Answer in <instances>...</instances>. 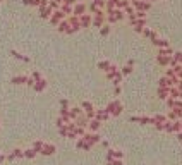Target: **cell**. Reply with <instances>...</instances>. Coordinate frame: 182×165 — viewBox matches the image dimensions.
Listing matches in <instances>:
<instances>
[{
  "label": "cell",
  "mask_w": 182,
  "mask_h": 165,
  "mask_svg": "<svg viewBox=\"0 0 182 165\" xmlns=\"http://www.w3.org/2000/svg\"><path fill=\"white\" fill-rule=\"evenodd\" d=\"M177 138H179V141H182V131H181V132H177Z\"/></svg>",
  "instance_id": "91938a15"
},
{
  "label": "cell",
  "mask_w": 182,
  "mask_h": 165,
  "mask_svg": "<svg viewBox=\"0 0 182 165\" xmlns=\"http://www.w3.org/2000/svg\"><path fill=\"white\" fill-rule=\"evenodd\" d=\"M72 122H74L77 127H84V129H86V127H88V124H90V119L83 114V115H79L76 120H72Z\"/></svg>",
  "instance_id": "30bf717a"
},
{
  "label": "cell",
  "mask_w": 182,
  "mask_h": 165,
  "mask_svg": "<svg viewBox=\"0 0 182 165\" xmlns=\"http://www.w3.org/2000/svg\"><path fill=\"white\" fill-rule=\"evenodd\" d=\"M83 139L86 141L88 145H91V146H93L95 143H100V136L96 134V132H86V134L83 136Z\"/></svg>",
  "instance_id": "5b68a950"
},
{
  "label": "cell",
  "mask_w": 182,
  "mask_h": 165,
  "mask_svg": "<svg viewBox=\"0 0 182 165\" xmlns=\"http://www.w3.org/2000/svg\"><path fill=\"white\" fill-rule=\"evenodd\" d=\"M58 10H60V12H62L64 16H66V14H72V7H71V5H66V4H62Z\"/></svg>",
  "instance_id": "f546056e"
},
{
  "label": "cell",
  "mask_w": 182,
  "mask_h": 165,
  "mask_svg": "<svg viewBox=\"0 0 182 165\" xmlns=\"http://www.w3.org/2000/svg\"><path fill=\"white\" fill-rule=\"evenodd\" d=\"M91 4H93V5H95L96 9H101V10L105 9V0H93Z\"/></svg>",
  "instance_id": "1f68e13d"
},
{
  "label": "cell",
  "mask_w": 182,
  "mask_h": 165,
  "mask_svg": "<svg viewBox=\"0 0 182 165\" xmlns=\"http://www.w3.org/2000/svg\"><path fill=\"white\" fill-rule=\"evenodd\" d=\"M12 155H14V158H23L24 157V151H23V150H14V151H12Z\"/></svg>",
  "instance_id": "ab89813d"
},
{
  "label": "cell",
  "mask_w": 182,
  "mask_h": 165,
  "mask_svg": "<svg viewBox=\"0 0 182 165\" xmlns=\"http://www.w3.org/2000/svg\"><path fill=\"white\" fill-rule=\"evenodd\" d=\"M110 66H112V64H110L108 60H103V62H100V64H98V69H101V71H105V72H108V69H110Z\"/></svg>",
  "instance_id": "4dcf8cb0"
},
{
  "label": "cell",
  "mask_w": 182,
  "mask_h": 165,
  "mask_svg": "<svg viewBox=\"0 0 182 165\" xmlns=\"http://www.w3.org/2000/svg\"><path fill=\"white\" fill-rule=\"evenodd\" d=\"M143 34H144V38H151V40L158 38L157 33H155V31H151V29H148V28H146V29H143Z\"/></svg>",
  "instance_id": "d4e9b609"
},
{
  "label": "cell",
  "mask_w": 182,
  "mask_h": 165,
  "mask_svg": "<svg viewBox=\"0 0 182 165\" xmlns=\"http://www.w3.org/2000/svg\"><path fill=\"white\" fill-rule=\"evenodd\" d=\"M28 86H34V79L33 77H28V82H26Z\"/></svg>",
  "instance_id": "816d5d0a"
},
{
  "label": "cell",
  "mask_w": 182,
  "mask_h": 165,
  "mask_svg": "<svg viewBox=\"0 0 182 165\" xmlns=\"http://www.w3.org/2000/svg\"><path fill=\"white\" fill-rule=\"evenodd\" d=\"M67 23H69V26H71L74 31L81 29V24H79V17H77V16H69V17H67Z\"/></svg>",
  "instance_id": "ba28073f"
},
{
  "label": "cell",
  "mask_w": 182,
  "mask_h": 165,
  "mask_svg": "<svg viewBox=\"0 0 182 165\" xmlns=\"http://www.w3.org/2000/svg\"><path fill=\"white\" fill-rule=\"evenodd\" d=\"M12 82L14 84H26L28 82V76H16V77H12Z\"/></svg>",
  "instance_id": "7402d4cb"
},
{
  "label": "cell",
  "mask_w": 182,
  "mask_h": 165,
  "mask_svg": "<svg viewBox=\"0 0 182 165\" xmlns=\"http://www.w3.org/2000/svg\"><path fill=\"white\" fill-rule=\"evenodd\" d=\"M172 129H174V132H181V120H174L172 122Z\"/></svg>",
  "instance_id": "f35d334b"
},
{
  "label": "cell",
  "mask_w": 182,
  "mask_h": 165,
  "mask_svg": "<svg viewBox=\"0 0 182 165\" xmlns=\"http://www.w3.org/2000/svg\"><path fill=\"white\" fill-rule=\"evenodd\" d=\"M58 132H60V136H64V138H67V127L66 126H62V127H58Z\"/></svg>",
  "instance_id": "7bdbcfd3"
},
{
  "label": "cell",
  "mask_w": 182,
  "mask_h": 165,
  "mask_svg": "<svg viewBox=\"0 0 182 165\" xmlns=\"http://www.w3.org/2000/svg\"><path fill=\"white\" fill-rule=\"evenodd\" d=\"M108 33H110V26H108V24H103V26H101V34L105 36V34H108Z\"/></svg>",
  "instance_id": "ee69618b"
},
{
  "label": "cell",
  "mask_w": 182,
  "mask_h": 165,
  "mask_svg": "<svg viewBox=\"0 0 182 165\" xmlns=\"http://www.w3.org/2000/svg\"><path fill=\"white\" fill-rule=\"evenodd\" d=\"M124 14H127V17H131V16H134V14H136V10H134L132 5H127V7L124 9Z\"/></svg>",
  "instance_id": "836d02e7"
},
{
  "label": "cell",
  "mask_w": 182,
  "mask_h": 165,
  "mask_svg": "<svg viewBox=\"0 0 182 165\" xmlns=\"http://www.w3.org/2000/svg\"><path fill=\"white\" fill-rule=\"evenodd\" d=\"M43 146H45V143H43V141H34V143H33V150L36 151V153H41Z\"/></svg>",
  "instance_id": "484cf974"
},
{
  "label": "cell",
  "mask_w": 182,
  "mask_h": 165,
  "mask_svg": "<svg viewBox=\"0 0 182 165\" xmlns=\"http://www.w3.org/2000/svg\"><path fill=\"white\" fill-rule=\"evenodd\" d=\"M79 115H83V110L79 107H72V108H69V117H71V120H76Z\"/></svg>",
  "instance_id": "7c38bea8"
},
{
  "label": "cell",
  "mask_w": 182,
  "mask_h": 165,
  "mask_svg": "<svg viewBox=\"0 0 182 165\" xmlns=\"http://www.w3.org/2000/svg\"><path fill=\"white\" fill-rule=\"evenodd\" d=\"M131 72H132V67H129V66H125L124 69L120 71V74L122 76H127V74H131Z\"/></svg>",
  "instance_id": "b9f144b4"
},
{
  "label": "cell",
  "mask_w": 182,
  "mask_h": 165,
  "mask_svg": "<svg viewBox=\"0 0 182 165\" xmlns=\"http://www.w3.org/2000/svg\"><path fill=\"white\" fill-rule=\"evenodd\" d=\"M41 153L43 155H52V153H55V146L53 145H45L41 150Z\"/></svg>",
  "instance_id": "603a6c76"
},
{
  "label": "cell",
  "mask_w": 182,
  "mask_h": 165,
  "mask_svg": "<svg viewBox=\"0 0 182 165\" xmlns=\"http://www.w3.org/2000/svg\"><path fill=\"white\" fill-rule=\"evenodd\" d=\"M165 117H167V120H170V122H174V120H181V119H182V108H172Z\"/></svg>",
  "instance_id": "277c9868"
},
{
  "label": "cell",
  "mask_w": 182,
  "mask_h": 165,
  "mask_svg": "<svg viewBox=\"0 0 182 165\" xmlns=\"http://www.w3.org/2000/svg\"><path fill=\"white\" fill-rule=\"evenodd\" d=\"M127 5H131V2H129V0H115V9H120V10H124Z\"/></svg>",
  "instance_id": "d6986e66"
},
{
  "label": "cell",
  "mask_w": 182,
  "mask_h": 165,
  "mask_svg": "<svg viewBox=\"0 0 182 165\" xmlns=\"http://www.w3.org/2000/svg\"><path fill=\"white\" fill-rule=\"evenodd\" d=\"M62 4H66V5H71V7H74L77 2H76V0H62Z\"/></svg>",
  "instance_id": "7dc6e473"
},
{
  "label": "cell",
  "mask_w": 182,
  "mask_h": 165,
  "mask_svg": "<svg viewBox=\"0 0 182 165\" xmlns=\"http://www.w3.org/2000/svg\"><path fill=\"white\" fill-rule=\"evenodd\" d=\"M175 88H177L179 91H182V79H179V82L175 84Z\"/></svg>",
  "instance_id": "f5cc1de1"
},
{
  "label": "cell",
  "mask_w": 182,
  "mask_h": 165,
  "mask_svg": "<svg viewBox=\"0 0 182 165\" xmlns=\"http://www.w3.org/2000/svg\"><path fill=\"white\" fill-rule=\"evenodd\" d=\"M24 157L26 158H34V157H36V151H34L33 148H31V150H26V151H24Z\"/></svg>",
  "instance_id": "74e56055"
},
{
  "label": "cell",
  "mask_w": 182,
  "mask_h": 165,
  "mask_svg": "<svg viewBox=\"0 0 182 165\" xmlns=\"http://www.w3.org/2000/svg\"><path fill=\"white\" fill-rule=\"evenodd\" d=\"M52 14H53V10L50 7H40V16H41L43 19H50Z\"/></svg>",
  "instance_id": "9a60e30c"
},
{
  "label": "cell",
  "mask_w": 182,
  "mask_h": 165,
  "mask_svg": "<svg viewBox=\"0 0 182 165\" xmlns=\"http://www.w3.org/2000/svg\"><path fill=\"white\" fill-rule=\"evenodd\" d=\"M57 126H58V127H62V126H66V124H64V120H62L60 117H58V120H57Z\"/></svg>",
  "instance_id": "db71d44e"
},
{
  "label": "cell",
  "mask_w": 182,
  "mask_h": 165,
  "mask_svg": "<svg viewBox=\"0 0 182 165\" xmlns=\"http://www.w3.org/2000/svg\"><path fill=\"white\" fill-rule=\"evenodd\" d=\"M143 29H144V28H138V26L134 28V31H136V33H143Z\"/></svg>",
  "instance_id": "9f6ffc18"
},
{
  "label": "cell",
  "mask_w": 182,
  "mask_h": 165,
  "mask_svg": "<svg viewBox=\"0 0 182 165\" xmlns=\"http://www.w3.org/2000/svg\"><path fill=\"white\" fill-rule=\"evenodd\" d=\"M153 120H155V124H165L167 117L162 115V114H157V115H153Z\"/></svg>",
  "instance_id": "83f0119b"
},
{
  "label": "cell",
  "mask_w": 182,
  "mask_h": 165,
  "mask_svg": "<svg viewBox=\"0 0 182 165\" xmlns=\"http://www.w3.org/2000/svg\"><path fill=\"white\" fill-rule=\"evenodd\" d=\"M86 5L84 4H76L74 7H72V16H77V17H81L83 14H86Z\"/></svg>",
  "instance_id": "52a82bcc"
},
{
  "label": "cell",
  "mask_w": 182,
  "mask_h": 165,
  "mask_svg": "<svg viewBox=\"0 0 182 165\" xmlns=\"http://www.w3.org/2000/svg\"><path fill=\"white\" fill-rule=\"evenodd\" d=\"M158 55H162V57H172L174 55V50L170 48H160V52H158Z\"/></svg>",
  "instance_id": "44dd1931"
},
{
  "label": "cell",
  "mask_w": 182,
  "mask_h": 165,
  "mask_svg": "<svg viewBox=\"0 0 182 165\" xmlns=\"http://www.w3.org/2000/svg\"><path fill=\"white\" fill-rule=\"evenodd\" d=\"M146 17V12H136V19H144Z\"/></svg>",
  "instance_id": "c3c4849f"
},
{
  "label": "cell",
  "mask_w": 182,
  "mask_h": 165,
  "mask_svg": "<svg viewBox=\"0 0 182 165\" xmlns=\"http://www.w3.org/2000/svg\"><path fill=\"white\" fill-rule=\"evenodd\" d=\"M179 100H182V91H179Z\"/></svg>",
  "instance_id": "6125c7cd"
},
{
  "label": "cell",
  "mask_w": 182,
  "mask_h": 165,
  "mask_svg": "<svg viewBox=\"0 0 182 165\" xmlns=\"http://www.w3.org/2000/svg\"><path fill=\"white\" fill-rule=\"evenodd\" d=\"M157 62L160 66H168V64H170V57H162V55H158Z\"/></svg>",
  "instance_id": "4316f807"
},
{
  "label": "cell",
  "mask_w": 182,
  "mask_h": 165,
  "mask_svg": "<svg viewBox=\"0 0 182 165\" xmlns=\"http://www.w3.org/2000/svg\"><path fill=\"white\" fill-rule=\"evenodd\" d=\"M139 122L141 124H155V120H153V117H139Z\"/></svg>",
  "instance_id": "e575fe53"
},
{
  "label": "cell",
  "mask_w": 182,
  "mask_h": 165,
  "mask_svg": "<svg viewBox=\"0 0 182 165\" xmlns=\"http://www.w3.org/2000/svg\"><path fill=\"white\" fill-rule=\"evenodd\" d=\"M143 2H148V4H151V2H153V0H143Z\"/></svg>",
  "instance_id": "be15d7a7"
},
{
  "label": "cell",
  "mask_w": 182,
  "mask_h": 165,
  "mask_svg": "<svg viewBox=\"0 0 182 165\" xmlns=\"http://www.w3.org/2000/svg\"><path fill=\"white\" fill-rule=\"evenodd\" d=\"M4 160H5V157H4V155H0V164H2Z\"/></svg>",
  "instance_id": "94428289"
},
{
  "label": "cell",
  "mask_w": 182,
  "mask_h": 165,
  "mask_svg": "<svg viewBox=\"0 0 182 165\" xmlns=\"http://www.w3.org/2000/svg\"><path fill=\"white\" fill-rule=\"evenodd\" d=\"M60 105H62V108H69V101H67V100H62Z\"/></svg>",
  "instance_id": "f907efd6"
},
{
  "label": "cell",
  "mask_w": 182,
  "mask_h": 165,
  "mask_svg": "<svg viewBox=\"0 0 182 165\" xmlns=\"http://www.w3.org/2000/svg\"><path fill=\"white\" fill-rule=\"evenodd\" d=\"M55 2H58V4H62V0H55Z\"/></svg>",
  "instance_id": "e7e4bbea"
},
{
  "label": "cell",
  "mask_w": 182,
  "mask_h": 165,
  "mask_svg": "<svg viewBox=\"0 0 182 165\" xmlns=\"http://www.w3.org/2000/svg\"><path fill=\"white\" fill-rule=\"evenodd\" d=\"M105 17H107V14H105V16H93L91 24L95 26V28H101V26H103V23H105Z\"/></svg>",
  "instance_id": "4fadbf2b"
},
{
  "label": "cell",
  "mask_w": 182,
  "mask_h": 165,
  "mask_svg": "<svg viewBox=\"0 0 182 165\" xmlns=\"http://www.w3.org/2000/svg\"><path fill=\"white\" fill-rule=\"evenodd\" d=\"M105 110H107L110 115H120V114H122V103H120L119 100H114V101H110L107 105Z\"/></svg>",
  "instance_id": "6da1fadb"
},
{
  "label": "cell",
  "mask_w": 182,
  "mask_h": 165,
  "mask_svg": "<svg viewBox=\"0 0 182 165\" xmlns=\"http://www.w3.org/2000/svg\"><path fill=\"white\" fill-rule=\"evenodd\" d=\"M115 95H120V86H115Z\"/></svg>",
  "instance_id": "680465c9"
},
{
  "label": "cell",
  "mask_w": 182,
  "mask_h": 165,
  "mask_svg": "<svg viewBox=\"0 0 182 165\" xmlns=\"http://www.w3.org/2000/svg\"><path fill=\"white\" fill-rule=\"evenodd\" d=\"M64 19H66V16H64L60 10H53V14H52V17H50V23H52L53 26H58V23L64 21Z\"/></svg>",
  "instance_id": "8992f818"
},
{
  "label": "cell",
  "mask_w": 182,
  "mask_h": 165,
  "mask_svg": "<svg viewBox=\"0 0 182 165\" xmlns=\"http://www.w3.org/2000/svg\"><path fill=\"white\" fill-rule=\"evenodd\" d=\"M167 107L168 108H182V100H167Z\"/></svg>",
  "instance_id": "5bb4252c"
},
{
  "label": "cell",
  "mask_w": 182,
  "mask_h": 165,
  "mask_svg": "<svg viewBox=\"0 0 182 165\" xmlns=\"http://www.w3.org/2000/svg\"><path fill=\"white\" fill-rule=\"evenodd\" d=\"M31 77L34 79V82H36V81H40V79H43V77H41V74H40V72H36V71L33 72V76H31Z\"/></svg>",
  "instance_id": "bcb514c9"
},
{
  "label": "cell",
  "mask_w": 182,
  "mask_h": 165,
  "mask_svg": "<svg viewBox=\"0 0 182 165\" xmlns=\"http://www.w3.org/2000/svg\"><path fill=\"white\" fill-rule=\"evenodd\" d=\"M91 21H93V16H91V14H83V16L79 17V24H81V28H90Z\"/></svg>",
  "instance_id": "9c48e42d"
},
{
  "label": "cell",
  "mask_w": 182,
  "mask_h": 165,
  "mask_svg": "<svg viewBox=\"0 0 182 165\" xmlns=\"http://www.w3.org/2000/svg\"><path fill=\"white\" fill-rule=\"evenodd\" d=\"M181 66H182V58H181Z\"/></svg>",
  "instance_id": "003e7915"
},
{
  "label": "cell",
  "mask_w": 182,
  "mask_h": 165,
  "mask_svg": "<svg viewBox=\"0 0 182 165\" xmlns=\"http://www.w3.org/2000/svg\"><path fill=\"white\" fill-rule=\"evenodd\" d=\"M151 41H153V45H155V47H158V48H168V41H167V40L155 38V40H151Z\"/></svg>",
  "instance_id": "e0dca14e"
},
{
  "label": "cell",
  "mask_w": 182,
  "mask_h": 165,
  "mask_svg": "<svg viewBox=\"0 0 182 165\" xmlns=\"http://www.w3.org/2000/svg\"><path fill=\"white\" fill-rule=\"evenodd\" d=\"M132 7L136 12H146V10H149V7H151V4H148V2H143V0H132Z\"/></svg>",
  "instance_id": "3957f363"
},
{
  "label": "cell",
  "mask_w": 182,
  "mask_h": 165,
  "mask_svg": "<svg viewBox=\"0 0 182 165\" xmlns=\"http://www.w3.org/2000/svg\"><path fill=\"white\" fill-rule=\"evenodd\" d=\"M100 126H101V122H100V120H96V119H91L90 124H88V127H90L91 132H96L100 129Z\"/></svg>",
  "instance_id": "2e32d148"
},
{
  "label": "cell",
  "mask_w": 182,
  "mask_h": 165,
  "mask_svg": "<svg viewBox=\"0 0 182 165\" xmlns=\"http://www.w3.org/2000/svg\"><path fill=\"white\" fill-rule=\"evenodd\" d=\"M144 24H146V21H144V19H136V21L132 23L134 28H136V26H138V28H144Z\"/></svg>",
  "instance_id": "d590c367"
},
{
  "label": "cell",
  "mask_w": 182,
  "mask_h": 165,
  "mask_svg": "<svg viewBox=\"0 0 182 165\" xmlns=\"http://www.w3.org/2000/svg\"><path fill=\"white\" fill-rule=\"evenodd\" d=\"M129 120H131V122H139V117H131Z\"/></svg>",
  "instance_id": "6f0895ef"
},
{
  "label": "cell",
  "mask_w": 182,
  "mask_h": 165,
  "mask_svg": "<svg viewBox=\"0 0 182 165\" xmlns=\"http://www.w3.org/2000/svg\"><path fill=\"white\" fill-rule=\"evenodd\" d=\"M10 53H12V55H14L16 58H21V60H24V62H29V58H28V57H24V55H21V53H17L16 50H12Z\"/></svg>",
  "instance_id": "8d00e7d4"
},
{
  "label": "cell",
  "mask_w": 182,
  "mask_h": 165,
  "mask_svg": "<svg viewBox=\"0 0 182 165\" xmlns=\"http://www.w3.org/2000/svg\"><path fill=\"white\" fill-rule=\"evenodd\" d=\"M181 131H182V120H181Z\"/></svg>",
  "instance_id": "03108f58"
},
{
  "label": "cell",
  "mask_w": 182,
  "mask_h": 165,
  "mask_svg": "<svg viewBox=\"0 0 182 165\" xmlns=\"http://www.w3.org/2000/svg\"><path fill=\"white\" fill-rule=\"evenodd\" d=\"M23 4L24 5H36V7H40L41 0H23Z\"/></svg>",
  "instance_id": "d6a6232c"
},
{
  "label": "cell",
  "mask_w": 182,
  "mask_h": 165,
  "mask_svg": "<svg viewBox=\"0 0 182 165\" xmlns=\"http://www.w3.org/2000/svg\"><path fill=\"white\" fill-rule=\"evenodd\" d=\"M163 131H167V132H174V129H172V122H170V120H167V122L163 124Z\"/></svg>",
  "instance_id": "60d3db41"
},
{
  "label": "cell",
  "mask_w": 182,
  "mask_h": 165,
  "mask_svg": "<svg viewBox=\"0 0 182 165\" xmlns=\"http://www.w3.org/2000/svg\"><path fill=\"white\" fill-rule=\"evenodd\" d=\"M167 77H175V72L172 71V69H168V71H167Z\"/></svg>",
  "instance_id": "681fc988"
},
{
  "label": "cell",
  "mask_w": 182,
  "mask_h": 165,
  "mask_svg": "<svg viewBox=\"0 0 182 165\" xmlns=\"http://www.w3.org/2000/svg\"><path fill=\"white\" fill-rule=\"evenodd\" d=\"M108 117H110V114H108L105 108H103V110H95V119H96V120H100V122L107 120Z\"/></svg>",
  "instance_id": "8fae6325"
},
{
  "label": "cell",
  "mask_w": 182,
  "mask_h": 165,
  "mask_svg": "<svg viewBox=\"0 0 182 165\" xmlns=\"http://www.w3.org/2000/svg\"><path fill=\"white\" fill-rule=\"evenodd\" d=\"M168 96H170V98L172 100H179V90H177V88H170V90H168Z\"/></svg>",
  "instance_id": "f1b7e54d"
},
{
  "label": "cell",
  "mask_w": 182,
  "mask_h": 165,
  "mask_svg": "<svg viewBox=\"0 0 182 165\" xmlns=\"http://www.w3.org/2000/svg\"><path fill=\"white\" fill-rule=\"evenodd\" d=\"M84 145H86V141L81 138V139H77V143H76V148H84Z\"/></svg>",
  "instance_id": "f6af8a7d"
},
{
  "label": "cell",
  "mask_w": 182,
  "mask_h": 165,
  "mask_svg": "<svg viewBox=\"0 0 182 165\" xmlns=\"http://www.w3.org/2000/svg\"><path fill=\"white\" fill-rule=\"evenodd\" d=\"M125 17L124 10H120V9H114V10H110L107 12V21L108 23H117V21H122Z\"/></svg>",
  "instance_id": "7a4b0ae2"
},
{
  "label": "cell",
  "mask_w": 182,
  "mask_h": 165,
  "mask_svg": "<svg viewBox=\"0 0 182 165\" xmlns=\"http://www.w3.org/2000/svg\"><path fill=\"white\" fill-rule=\"evenodd\" d=\"M155 127H157L158 131H163V124H155Z\"/></svg>",
  "instance_id": "11a10c76"
},
{
  "label": "cell",
  "mask_w": 182,
  "mask_h": 165,
  "mask_svg": "<svg viewBox=\"0 0 182 165\" xmlns=\"http://www.w3.org/2000/svg\"><path fill=\"white\" fill-rule=\"evenodd\" d=\"M69 28H71V26H69V23H67V19H64V21L58 23V31H60V33H67Z\"/></svg>",
  "instance_id": "ac0fdd59"
},
{
  "label": "cell",
  "mask_w": 182,
  "mask_h": 165,
  "mask_svg": "<svg viewBox=\"0 0 182 165\" xmlns=\"http://www.w3.org/2000/svg\"><path fill=\"white\" fill-rule=\"evenodd\" d=\"M168 90H170V88H158V98L165 100L167 96H168Z\"/></svg>",
  "instance_id": "cb8c5ba5"
},
{
  "label": "cell",
  "mask_w": 182,
  "mask_h": 165,
  "mask_svg": "<svg viewBox=\"0 0 182 165\" xmlns=\"http://www.w3.org/2000/svg\"><path fill=\"white\" fill-rule=\"evenodd\" d=\"M33 88H34L36 91H43L45 88H47V81H45V79H40V81H36V82H34V86H33Z\"/></svg>",
  "instance_id": "ffe728a7"
}]
</instances>
